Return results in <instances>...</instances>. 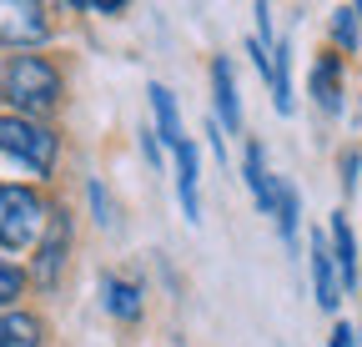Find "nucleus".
Returning <instances> with one entry per match:
<instances>
[{
	"label": "nucleus",
	"instance_id": "nucleus-7",
	"mask_svg": "<svg viewBox=\"0 0 362 347\" xmlns=\"http://www.w3.org/2000/svg\"><path fill=\"white\" fill-rule=\"evenodd\" d=\"M171 166H176V201L187 222H202V156L197 141L187 136L181 146H171Z\"/></svg>",
	"mask_w": 362,
	"mask_h": 347
},
{
	"label": "nucleus",
	"instance_id": "nucleus-2",
	"mask_svg": "<svg viewBox=\"0 0 362 347\" xmlns=\"http://www.w3.org/2000/svg\"><path fill=\"white\" fill-rule=\"evenodd\" d=\"M45 222H51V206L30 187L0 182V252H35Z\"/></svg>",
	"mask_w": 362,
	"mask_h": 347
},
{
	"label": "nucleus",
	"instance_id": "nucleus-12",
	"mask_svg": "<svg viewBox=\"0 0 362 347\" xmlns=\"http://www.w3.org/2000/svg\"><path fill=\"white\" fill-rule=\"evenodd\" d=\"M151 116H156V126H151V131L161 136V146L171 151V146H181V141H187V131H181V111H176V96L166 91V86L161 81H151Z\"/></svg>",
	"mask_w": 362,
	"mask_h": 347
},
{
	"label": "nucleus",
	"instance_id": "nucleus-10",
	"mask_svg": "<svg viewBox=\"0 0 362 347\" xmlns=\"http://www.w3.org/2000/svg\"><path fill=\"white\" fill-rule=\"evenodd\" d=\"M312 101L322 106L327 116L342 111V56H337V51H322V56H317V66H312Z\"/></svg>",
	"mask_w": 362,
	"mask_h": 347
},
{
	"label": "nucleus",
	"instance_id": "nucleus-14",
	"mask_svg": "<svg viewBox=\"0 0 362 347\" xmlns=\"http://www.w3.org/2000/svg\"><path fill=\"white\" fill-rule=\"evenodd\" d=\"M40 342H45V327L35 312H21V307L0 312V347H40Z\"/></svg>",
	"mask_w": 362,
	"mask_h": 347
},
{
	"label": "nucleus",
	"instance_id": "nucleus-21",
	"mask_svg": "<svg viewBox=\"0 0 362 347\" xmlns=\"http://www.w3.org/2000/svg\"><path fill=\"white\" fill-rule=\"evenodd\" d=\"M357 166H362V156L347 151V156H342V187H347V192H357Z\"/></svg>",
	"mask_w": 362,
	"mask_h": 347
},
{
	"label": "nucleus",
	"instance_id": "nucleus-19",
	"mask_svg": "<svg viewBox=\"0 0 362 347\" xmlns=\"http://www.w3.org/2000/svg\"><path fill=\"white\" fill-rule=\"evenodd\" d=\"M86 192H90V211H96V222H101V227H111V222H116V206H111L106 187H101V182H90Z\"/></svg>",
	"mask_w": 362,
	"mask_h": 347
},
{
	"label": "nucleus",
	"instance_id": "nucleus-16",
	"mask_svg": "<svg viewBox=\"0 0 362 347\" xmlns=\"http://www.w3.org/2000/svg\"><path fill=\"white\" fill-rule=\"evenodd\" d=\"M272 216H277V237L287 247H297V227H302V196L287 177H277V206H272Z\"/></svg>",
	"mask_w": 362,
	"mask_h": 347
},
{
	"label": "nucleus",
	"instance_id": "nucleus-9",
	"mask_svg": "<svg viewBox=\"0 0 362 347\" xmlns=\"http://www.w3.org/2000/svg\"><path fill=\"white\" fill-rule=\"evenodd\" d=\"M242 182H247L257 211L272 216V206H277V177L267 171V151H262V141H247V151H242Z\"/></svg>",
	"mask_w": 362,
	"mask_h": 347
},
{
	"label": "nucleus",
	"instance_id": "nucleus-15",
	"mask_svg": "<svg viewBox=\"0 0 362 347\" xmlns=\"http://www.w3.org/2000/svg\"><path fill=\"white\" fill-rule=\"evenodd\" d=\"M267 86H272V101H277V111L282 116H292V51H287V40H272V76H267Z\"/></svg>",
	"mask_w": 362,
	"mask_h": 347
},
{
	"label": "nucleus",
	"instance_id": "nucleus-3",
	"mask_svg": "<svg viewBox=\"0 0 362 347\" xmlns=\"http://www.w3.org/2000/svg\"><path fill=\"white\" fill-rule=\"evenodd\" d=\"M56 131L45 121H30V116H0V156L16 161L21 171H30V177H51L56 166Z\"/></svg>",
	"mask_w": 362,
	"mask_h": 347
},
{
	"label": "nucleus",
	"instance_id": "nucleus-20",
	"mask_svg": "<svg viewBox=\"0 0 362 347\" xmlns=\"http://www.w3.org/2000/svg\"><path fill=\"white\" fill-rule=\"evenodd\" d=\"M141 151H146V161H151V166H166V146H161V136L151 131V126L141 131Z\"/></svg>",
	"mask_w": 362,
	"mask_h": 347
},
{
	"label": "nucleus",
	"instance_id": "nucleus-4",
	"mask_svg": "<svg viewBox=\"0 0 362 347\" xmlns=\"http://www.w3.org/2000/svg\"><path fill=\"white\" fill-rule=\"evenodd\" d=\"M0 40L16 51L45 46L51 40V11L40 0H0Z\"/></svg>",
	"mask_w": 362,
	"mask_h": 347
},
{
	"label": "nucleus",
	"instance_id": "nucleus-17",
	"mask_svg": "<svg viewBox=\"0 0 362 347\" xmlns=\"http://www.w3.org/2000/svg\"><path fill=\"white\" fill-rule=\"evenodd\" d=\"M25 292V272L16 267V262H6V257H0V312L6 307H16V297Z\"/></svg>",
	"mask_w": 362,
	"mask_h": 347
},
{
	"label": "nucleus",
	"instance_id": "nucleus-13",
	"mask_svg": "<svg viewBox=\"0 0 362 347\" xmlns=\"http://www.w3.org/2000/svg\"><path fill=\"white\" fill-rule=\"evenodd\" d=\"M101 302H106V312H111L116 322H136V317H141V282L106 277V282H101Z\"/></svg>",
	"mask_w": 362,
	"mask_h": 347
},
{
	"label": "nucleus",
	"instance_id": "nucleus-24",
	"mask_svg": "<svg viewBox=\"0 0 362 347\" xmlns=\"http://www.w3.org/2000/svg\"><path fill=\"white\" fill-rule=\"evenodd\" d=\"M357 342H362V327H357Z\"/></svg>",
	"mask_w": 362,
	"mask_h": 347
},
{
	"label": "nucleus",
	"instance_id": "nucleus-5",
	"mask_svg": "<svg viewBox=\"0 0 362 347\" xmlns=\"http://www.w3.org/2000/svg\"><path fill=\"white\" fill-rule=\"evenodd\" d=\"M66 257H71V211L66 206H51V222H45L40 242H35V262H30V277L40 287H56L61 272H66Z\"/></svg>",
	"mask_w": 362,
	"mask_h": 347
},
{
	"label": "nucleus",
	"instance_id": "nucleus-11",
	"mask_svg": "<svg viewBox=\"0 0 362 347\" xmlns=\"http://www.w3.org/2000/svg\"><path fill=\"white\" fill-rule=\"evenodd\" d=\"M327 242H332V262H337V277H342V292L357 287V237H352V222L342 211H332L327 222Z\"/></svg>",
	"mask_w": 362,
	"mask_h": 347
},
{
	"label": "nucleus",
	"instance_id": "nucleus-22",
	"mask_svg": "<svg viewBox=\"0 0 362 347\" xmlns=\"http://www.w3.org/2000/svg\"><path fill=\"white\" fill-rule=\"evenodd\" d=\"M327 347H357V332H352L347 322H337V327H332V337H327Z\"/></svg>",
	"mask_w": 362,
	"mask_h": 347
},
{
	"label": "nucleus",
	"instance_id": "nucleus-1",
	"mask_svg": "<svg viewBox=\"0 0 362 347\" xmlns=\"http://www.w3.org/2000/svg\"><path fill=\"white\" fill-rule=\"evenodd\" d=\"M0 96L16 106V116H30V121L45 116L61 101V71H56V61H45L35 51L11 56L6 71H0Z\"/></svg>",
	"mask_w": 362,
	"mask_h": 347
},
{
	"label": "nucleus",
	"instance_id": "nucleus-18",
	"mask_svg": "<svg viewBox=\"0 0 362 347\" xmlns=\"http://www.w3.org/2000/svg\"><path fill=\"white\" fill-rule=\"evenodd\" d=\"M332 35H337L342 51H357V35H362V30H357V11H352V6H342V11L332 16Z\"/></svg>",
	"mask_w": 362,
	"mask_h": 347
},
{
	"label": "nucleus",
	"instance_id": "nucleus-8",
	"mask_svg": "<svg viewBox=\"0 0 362 347\" xmlns=\"http://www.w3.org/2000/svg\"><path fill=\"white\" fill-rule=\"evenodd\" d=\"M211 106H216V126L221 131H242V101H237V71L226 56L211 61Z\"/></svg>",
	"mask_w": 362,
	"mask_h": 347
},
{
	"label": "nucleus",
	"instance_id": "nucleus-6",
	"mask_svg": "<svg viewBox=\"0 0 362 347\" xmlns=\"http://www.w3.org/2000/svg\"><path fill=\"white\" fill-rule=\"evenodd\" d=\"M307 267H312V297L322 312H337L342 302V277H337V262H332V242H327V227H317L307 237Z\"/></svg>",
	"mask_w": 362,
	"mask_h": 347
},
{
	"label": "nucleus",
	"instance_id": "nucleus-23",
	"mask_svg": "<svg viewBox=\"0 0 362 347\" xmlns=\"http://www.w3.org/2000/svg\"><path fill=\"white\" fill-rule=\"evenodd\" d=\"M352 11H357V30H362V6H352Z\"/></svg>",
	"mask_w": 362,
	"mask_h": 347
}]
</instances>
